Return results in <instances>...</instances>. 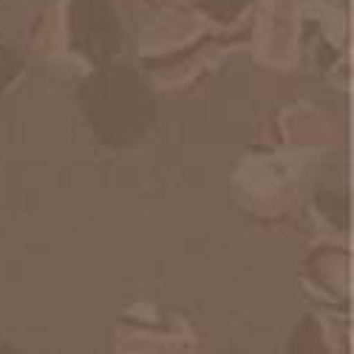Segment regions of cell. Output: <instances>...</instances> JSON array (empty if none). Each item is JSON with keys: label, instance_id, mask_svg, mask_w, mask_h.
<instances>
[{"label": "cell", "instance_id": "obj_1", "mask_svg": "<svg viewBox=\"0 0 354 354\" xmlns=\"http://www.w3.org/2000/svg\"><path fill=\"white\" fill-rule=\"evenodd\" d=\"M88 113L105 139L125 142L136 136L151 116V102L139 91V85H122V80H94L88 85Z\"/></svg>", "mask_w": 354, "mask_h": 354}, {"label": "cell", "instance_id": "obj_2", "mask_svg": "<svg viewBox=\"0 0 354 354\" xmlns=\"http://www.w3.org/2000/svg\"><path fill=\"white\" fill-rule=\"evenodd\" d=\"M0 354H17V351H12V348H6V346H0Z\"/></svg>", "mask_w": 354, "mask_h": 354}]
</instances>
